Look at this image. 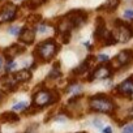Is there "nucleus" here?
<instances>
[{"instance_id":"nucleus-13","label":"nucleus","mask_w":133,"mask_h":133,"mask_svg":"<svg viewBox=\"0 0 133 133\" xmlns=\"http://www.w3.org/2000/svg\"><path fill=\"white\" fill-rule=\"evenodd\" d=\"M106 35V24H104V20L103 17H98L95 20V30H94V38L97 41L102 39L103 42V38Z\"/></svg>"},{"instance_id":"nucleus-11","label":"nucleus","mask_w":133,"mask_h":133,"mask_svg":"<svg viewBox=\"0 0 133 133\" xmlns=\"http://www.w3.org/2000/svg\"><path fill=\"white\" fill-rule=\"evenodd\" d=\"M25 51H26V48H25L24 46H20V44L15 43V44H12V46H9V47H7V48L4 50V56H5V59L9 61V60L15 59L16 56L24 54Z\"/></svg>"},{"instance_id":"nucleus-10","label":"nucleus","mask_w":133,"mask_h":133,"mask_svg":"<svg viewBox=\"0 0 133 133\" xmlns=\"http://www.w3.org/2000/svg\"><path fill=\"white\" fill-rule=\"evenodd\" d=\"M115 94H117L119 97L130 98L133 94V82L129 78H127L124 82H121L120 85H117L115 88Z\"/></svg>"},{"instance_id":"nucleus-22","label":"nucleus","mask_w":133,"mask_h":133,"mask_svg":"<svg viewBox=\"0 0 133 133\" xmlns=\"http://www.w3.org/2000/svg\"><path fill=\"white\" fill-rule=\"evenodd\" d=\"M37 31H38L39 34H44V33L47 31V25H46V24H41V25H38Z\"/></svg>"},{"instance_id":"nucleus-24","label":"nucleus","mask_w":133,"mask_h":133,"mask_svg":"<svg viewBox=\"0 0 133 133\" xmlns=\"http://www.w3.org/2000/svg\"><path fill=\"white\" fill-rule=\"evenodd\" d=\"M124 18H133V9H125L124 11Z\"/></svg>"},{"instance_id":"nucleus-3","label":"nucleus","mask_w":133,"mask_h":133,"mask_svg":"<svg viewBox=\"0 0 133 133\" xmlns=\"http://www.w3.org/2000/svg\"><path fill=\"white\" fill-rule=\"evenodd\" d=\"M89 104H90V108L94 112L108 114V115H111L116 108V104H115L114 99L110 98L107 94H103V93H99V94H95V95L90 97Z\"/></svg>"},{"instance_id":"nucleus-27","label":"nucleus","mask_w":133,"mask_h":133,"mask_svg":"<svg viewBox=\"0 0 133 133\" xmlns=\"http://www.w3.org/2000/svg\"><path fill=\"white\" fill-rule=\"evenodd\" d=\"M102 132H103V133H112V128H111V127H106V128L102 129Z\"/></svg>"},{"instance_id":"nucleus-14","label":"nucleus","mask_w":133,"mask_h":133,"mask_svg":"<svg viewBox=\"0 0 133 133\" xmlns=\"http://www.w3.org/2000/svg\"><path fill=\"white\" fill-rule=\"evenodd\" d=\"M13 80L17 82V84H21V82H28L31 80V72L29 69H22V71H18L16 73L12 75Z\"/></svg>"},{"instance_id":"nucleus-15","label":"nucleus","mask_w":133,"mask_h":133,"mask_svg":"<svg viewBox=\"0 0 133 133\" xmlns=\"http://www.w3.org/2000/svg\"><path fill=\"white\" fill-rule=\"evenodd\" d=\"M20 121V116L15 111H7L0 115V123H17Z\"/></svg>"},{"instance_id":"nucleus-6","label":"nucleus","mask_w":133,"mask_h":133,"mask_svg":"<svg viewBox=\"0 0 133 133\" xmlns=\"http://www.w3.org/2000/svg\"><path fill=\"white\" fill-rule=\"evenodd\" d=\"M112 73H114L112 64L108 61V63H104V64L98 65L97 68L90 73V76L88 77V81H93L95 78H108V77L112 76Z\"/></svg>"},{"instance_id":"nucleus-29","label":"nucleus","mask_w":133,"mask_h":133,"mask_svg":"<svg viewBox=\"0 0 133 133\" xmlns=\"http://www.w3.org/2000/svg\"><path fill=\"white\" fill-rule=\"evenodd\" d=\"M128 78H129V80H130V81H132V82H133V75H132V76H130V77H128Z\"/></svg>"},{"instance_id":"nucleus-12","label":"nucleus","mask_w":133,"mask_h":133,"mask_svg":"<svg viewBox=\"0 0 133 133\" xmlns=\"http://www.w3.org/2000/svg\"><path fill=\"white\" fill-rule=\"evenodd\" d=\"M20 38V42L25 43V44H31L35 39V30L34 29H30V28H24L18 35Z\"/></svg>"},{"instance_id":"nucleus-25","label":"nucleus","mask_w":133,"mask_h":133,"mask_svg":"<svg viewBox=\"0 0 133 133\" xmlns=\"http://www.w3.org/2000/svg\"><path fill=\"white\" fill-rule=\"evenodd\" d=\"M123 133H133V124L124 127V129H123Z\"/></svg>"},{"instance_id":"nucleus-23","label":"nucleus","mask_w":133,"mask_h":133,"mask_svg":"<svg viewBox=\"0 0 133 133\" xmlns=\"http://www.w3.org/2000/svg\"><path fill=\"white\" fill-rule=\"evenodd\" d=\"M15 68H16V63H15L13 60H9L8 64H7V66H5V71L9 72V71H12V69H15Z\"/></svg>"},{"instance_id":"nucleus-7","label":"nucleus","mask_w":133,"mask_h":133,"mask_svg":"<svg viewBox=\"0 0 133 133\" xmlns=\"http://www.w3.org/2000/svg\"><path fill=\"white\" fill-rule=\"evenodd\" d=\"M133 61V50L128 48V50H123L120 51L115 59L112 60V68H121V66L129 65Z\"/></svg>"},{"instance_id":"nucleus-2","label":"nucleus","mask_w":133,"mask_h":133,"mask_svg":"<svg viewBox=\"0 0 133 133\" xmlns=\"http://www.w3.org/2000/svg\"><path fill=\"white\" fill-rule=\"evenodd\" d=\"M59 50H60V46L55 42V39H47V41H43L42 43H39L37 46L33 55H34L37 61L48 63L59 52Z\"/></svg>"},{"instance_id":"nucleus-17","label":"nucleus","mask_w":133,"mask_h":133,"mask_svg":"<svg viewBox=\"0 0 133 133\" xmlns=\"http://www.w3.org/2000/svg\"><path fill=\"white\" fill-rule=\"evenodd\" d=\"M59 77H61L60 63H59V61H56V63L54 64V68H52V69H51V72L48 73V78H51V80H55V78H59Z\"/></svg>"},{"instance_id":"nucleus-9","label":"nucleus","mask_w":133,"mask_h":133,"mask_svg":"<svg viewBox=\"0 0 133 133\" xmlns=\"http://www.w3.org/2000/svg\"><path fill=\"white\" fill-rule=\"evenodd\" d=\"M97 59H95V56H93V55H89L77 68H75L73 71H72V73H73V76H80V75H84V73H86L88 71H90L91 68H93V65H94V61H95Z\"/></svg>"},{"instance_id":"nucleus-5","label":"nucleus","mask_w":133,"mask_h":133,"mask_svg":"<svg viewBox=\"0 0 133 133\" xmlns=\"http://www.w3.org/2000/svg\"><path fill=\"white\" fill-rule=\"evenodd\" d=\"M114 37L117 42H128L133 37V28L128 25L127 22L121 20H115V28H114Z\"/></svg>"},{"instance_id":"nucleus-21","label":"nucleus","mask_w":133,"mask_h":133,"mask_svg":"<svg viewBox=\"0 0 133 133\" xmlns=\"http://www.w3.org/2000/svg\"><path fill=\"white\" fill-rule=\"evenodd\" d=\"M21 30H22V29H20L18 26H11V28L8 29V33H9L11 35H20Z\"/></svg>"},{"instance_id":"nucleus-20","label":"nucleus","mask_w":133,"mask_h":133,"mask_svg":"<svg viewBox=\"0 0 133 133\" xmlns=\"http://www.w3.org/2000/svg\"><path fill=\"white\" fill-rule=\"evenodd\" d=\"M41 20H42V17H41L39 15H33V16H29L28 22H29V24H31V25H34V24H38Z\"/></svg>"},{"instance_id":"nucleus-8","label":"nucleus","mask_w":133,"mask_h":133,"mask_svg":"<svg viewBox=\"0 0 133 133\" xmlns=\"http://www.w3.org/2000/svg\"><path fill=\"white\" fill-rule=\"evenodd\" d=\"M17 16V7L12 3L5 4L0 9V22H11Z\"/></svg>"},{"instance_id":"nucleus-28","label":"nucleus","mask_w":133,"mask_h":133,"mask_svg":"<svg viewBox=\"0 0 133 133\" xmlns=\"http://www.w3.org/2000/svg\"><path fill=\"white\" fill-rule=\"evenodd\" d=\"M128 116H129V119H133V106L129 108V111H128Z\"/></svg>"},{"instance_id":"nucleus-4","label":"nucleus","mask_w":133,"mask_h":133,"mask_svg":"<svg viewBox=\"0 0 133 133\" xmlns=\"http://www.w3.org/2000/svg\"><path fill=\"white\" fill-rule=\"evenodd\" d=\"M59 99H60V94L56 90L42 89V90H38L37 93H34V95H33V103L31 104L42 110L46 106H50V104L56 103Z\"/></svg>"},{"instance_id":"nucleus-19","label":"nucleus","mask_w":133,"mask_h":133,"mask_svg":"<svg viewBox=\"0 0 133 133\" xmlns=\"http://www.w3.org/2000/svg\"><path fill=\"white\" fill-rule=\"evenodd\" d=\"M26 108H28V103H26L25 101L18 102V103H16V104L12 107V110H13V111H25Z\"/></svg>"},{"instance_id":"nucleus-18","label":"nucleus","mask_w":133,"mask_h":133,"mask_svg":"<svg viewBox=\"0 0 133 133\" xmlns=\"http://www.w3.org/2000/svg\"><path fill=\"white\" fill-rule=\"evenodd\" d=\"M44 2H46V0H26L22 5L26 7V8H29V9H35V8L41 7Z\"/></svg>"},{"instance_id":"nucleus-26","label":"nucleus","mask_w":133,"mask_h":133,"mask_svg":"<svg viewBox=\"0 0 133 133\" xmlns=\"http://www.w3.org/2000/svg\"><path fill=\"white\" fill-rule=\"evenodd\" d=\"M98 59H99L101 61H103V63H108V61H110L108 56H107V55H103V54H102V55H99V56H98Z\"/></svg>"},{"instance_id":"nucleus-30","label":"nucleus","mask_w":133,"mask_h":133,"mask_svg":"<svg viewBox=\"0 0 133 133\" xmlns=\"http://www.w3.org/2000/svg\"><path fill=\"white\" fill-rule=\"evenodd\" d=\"M2 64H3V59L0 57V66H2Z\"/></svg>"},{"instance_id":"nucleus-16","label":"nucleus","mask_w":133,"mask_h":133,"mask_svg":"<svg viewBox=\"0 0 133 133\" xmlns=\"http://www.w3.org/2000/svg\"><path fill=\"white\" fill-rule=\"evenodd\" d=\"M120 2H121V0H106V3L102 5V8H99V11L103 9L106 12H114L119 7Z\"/></svg>"},{"instance_id":"nucleus-1","label":"nucleus","mask_w":133,"mask_h":133,"mask_svg":"<svg viewBox=\"0 0 133 133\" xmlns=\"http://www.w3.org/2000/svg\"><path fill=\"white\" fill-rule=\"evenodd\" d=\"M88 21V15L82 9H73L66 13L61 20H60V30L61 33L64 31H71L72 29H78L81 25H84Z\"/></svg>"},{"instance_id":"nucleus-31","label":"nucleus","mask_w":133,"mask_h":133,"mask_svg":"<svg viewBox=\"0 0 133 133\" xmlns=\"http://www.w3.org/2000/svg\"><path fill=\"white\" fill-rule=\"evenodd\" d=\"M77 133H86V132H77Z\"/></svg>"}]
</instances>
